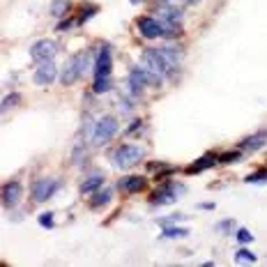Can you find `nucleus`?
<instances>
[{"label":"nucleus","mask_w":267,"mask_h":267,"mask_svg":"<svg viewBox=\"0 0 267 267\" xmlns=\"http://www.w3.org/2000/svg\"><path fill=\"white\" fill-rule=\"evenodd\" d=\"M141 67H147V69H152L154 74H159L161 78H164V76H170V74L175 71V67L164 58L161 49H145V53L141 55Z\"/></svg>","instance_id":"obj_1"},{"label":"nucleus","mask_w":267,"mask_h":267,"mask_svg":"<svg viewBox=\"0 0 267 267\" xmlns=\"http://www.w3.org/2000/svg\"><path fill=\"white\" fill-rule=\"evenodd\" d=\"M143 157H145V150H143V147L127 143V145L118 147L113 152V166L115 168H129V166L138 164Z\"/></svg>","instance_id":"obj_2"},{"label":"nucleus","mask_w":267,"mask_h":267,"mask_svg":"<svg viewBox=\"0 0 267 267\" xmlns=\"http://www.w3.org/2000/svg\"><path fill=\"white\" fill-rule=\"evenodd\" d=\"M115 134H118V120L111 118V115H104L102 120L95 125L93 141H95V145H104V143H109Z\"/></svg>","instance_id":"obj_3"},{"label":"nucleus","mask_w":267,"mask_h":267,"mask_svg":"<svg viewBox=\"0 0 267 267\" xmlns=\"http://www.w3.org/2000/svg\"><path fill=\"white\" fill-rule=\"evenodd\" d=\"M58 53V42L53 39H39L30 46V55H33V60L37 62H46V60H53V55Z\"/></svg>","instance_id":"obj_4"},{"label":"nucleus","mask_w":267,"mask_h":267,"mask_svg":"<svg viewBox=\"0 0 267 267\" xmlns=\"http://www.w3.org/2000/svg\"><path fill=\"white\" fill-rule=\"evenodd\" d=\"M58 189H60V180H53V177H42V180H37L33 185V198L37 203H44V201H49V198L53 196Z\"/></svg>","instance_id":"obj_5"},{"label":"nucleus","mask_w":267,"mask_h":267,"mask_svg":"<svg viewBox=\"0 0 267 267\" xmlns=\"http://www.w3.org/2000/svg\"><path fill=\"white\" fill-rule=\"evenodd\" d=\"M58 76V67L53 65V60H46V62H39V67L35 69V83L37 85H51Z\"/></svg>","instance_id":"obj_6"},{"label":"nucleus","mask_w":267,"mask_h":267,"mask_svg":"<svg viewBox=\"0 0 267 267\" xmlns=\"http://www.w3.org/2000/svg\"><path fill=\"white\" fill-rule=\"evenodd\" d=\"M81 74H83L81 58H78V55H74V58H69V60H67L65 69H62V74H60V81L65 83V85H71V83L76 81Z\"/></svg>","instance_id":"obj_7"},{"label":"nucleus","mask_w":267,"mask_h":267,"mask_svg":"<svg viewBox=\"0 0 267 267\" xmlns=\"http://www.w3.org/2000/svg\"><path fill=\"white\" fill-rule=\"evenodd\" d=\"M111 65H113L111 46H102V51L97 53V62H95V78H97V76H109Z\"/></svg>","instance_id":"obj_8"},{"label":"nucleus","mask_w":267,"mask_h":267,"mask_svg":"<svg viewBox=\"0 0 267 267\" xmlns=\"http://www.w3.org/2000/svg\"><path fill=\"white\" fill-rule=\"evenodd\" d=\"M138 30H141V35L147 39L161 37V21H157V19H152V17H141L138 19Z\"/></svg>","instance_id":"obj_9"},{"label":"nucleus","mask_w":267,"mask_h":267,"mask_svg":"<svg viewBox=\"0 0 267 267\" xmlns=\"http://www.w3.org/2000/svg\"><path fill=\"white\" fill-rule=\"evenodd\" d=\"M21 196H23V189L19 182H7V185L3 187V203H5V207L19 205Z\"/></svg>","instance_id":"obj_10"},{"label":"nucleus","mask_w":267,"mask_h":267,"mask_svg":"<svg viewBox=\"0 0 267 267\" xmlns=\"http://www.w3.org/2000/svg\"><path fill=\"white\" fill-rule=\"evenodd\" d=\"M219 161V157H214V154H205V157L196 159L191 166H187V173L189 175H196V173H203V170H207L210 166H214Z\"/></svg>","instance_id":"obj_11"},{"label":"nucleus","mask_w":267,"mask_h":267,"mask_svg":"<svg viewBox=\"0 0 267 267\" xmlns=\"http://www.w3.org/2000/svg\"><path fill=\"white\" fill-rule=\"evenodd\" d=\"M120 189L127 191V194H138V191L145 189V177H138V175L125 177V180L120 182Z\"/></svg>","instance_id":"obj_12"},{"label":"nucleus","mask_w":267,"mask_h":267,"mask_svg":"<svg viewBox=\"0 0 267 267\" xmlns=\"http://www.w3.org/2000/svg\"><path fill=\"white\" fill-rule=\"evenodd\" d=\"M267 143V131H258L256 136H249L242 141V150H246V152H253V150H258V147H262Z\"/></svg>","instance_id":"obj_13"},{"label":"nucleus","mask_w":267,"mask_h":267,"mask_svg":"<svg viewBox=\"0 0 267 267\" xmlns=\"http://www.w3.org/2000/svg\"><path fill=\"white\" fill-rule=\"evenodd\" d=\"M175 194H173V189H170V185L166 187V189H159V191H154L152 194V198L150 201L154 203V205H168V203H175Z\"/></svg>","instance_id":"obj_14"},{"label":"nucleus","mask_w":267,"mask_h":267,"mask_svg":"<svg viewBox=\"0 0 267 267\" xmlns=\"http://www.w3.org/2000/svg\"><path fill=\"white\" fill-rule=\"evenodd\" d=\"M161 53H164V58L175 67V69L182 65V58H185L182 49H177V46H164V49H161Z\"/></svg>","instance_id":"obj_15"},{"label":"nucleus","mask_w":267,"mask_h":267,"mask_svg":"<svg viewBox=\"0 0 267 267\" xmlns=\"http://www.w3.org/2000/svg\"><path fill=\"white\" fill-rule=\"evenodd\" d=\"M102 185H104V175L102 173H95V175H90V177H87V180L81 185V194H93V191H97Z\"/></svg>","instance_id":"obj_16"},{"label":"nucleus","mask_w":267,"mask_h":267,"mask_svg":"<svg viewBox=\"0 0 267 267\" xmlns=\"http://www.w3.org/2000/svg\"><path fill=\"white\" fill-rule=\"evenodd\" d=\"M157 14H161V19H164V21H173V23H180L182 21V10L170 7V5H164L161 10L157 12Z\"/></svg>","instance_id":"obj_17"},{"label":"nucleus","mask_w":267,"mask_h":267,"mask_svg":"<svg viewBox=\"0 0 267 267\" xmlns=\"http://www.w3.org/2000/svg\"><path fill=\"white\" fill-rule=\"evenodd\" d=\"M69 7H71L69 0H53V3H51V14H53L55 19H60L69 12Z\"/></svg>","instance_id":"obj_18"},{"label":"nucleus","mask_w":267,"mask_h":267,"mask_svg":"<svg viewBox=\"0 0 267 267\" xmlns=\"http://www.w3.org/2000/svg\"><path fill=\"white\" fill-rule=\"evenodd\" d=\"M111 196H113V191H111V189L97 191V194L93 196V201H90V207H102V205H106V203L111 201Z\"/></svg>","instance_id":"obj_19"},{"label":"nucleus","mask_w":267,"mask_h":267,"mask_svg":"<svg viewBox=\"0 0 267 267\" xmlns=\"http://www.w3.org/2000/svg\"><path fill=\"white\" fill-rule=\"evenodd\" d=\"M161 35L164 37H180V23H173V21H161Z\"/></svg>","instance_id":"obj_20"},{"label":"nucleus","mask_w":267,"mask_h":267,"mask_svg":"<svg viewBox=\"0 0 267 267\" xmlns=\"http://www.w3.org/2000/svg\"><path fill=\"white\" fill-rule=\"evenodd\" d=\"M93 90L97 95H104V93H109L111 90V78L109 76H97L93 83Z\"/></svg>","instance_id":"obj_21"},{"label":"nucleus","mask_w":267,"mask_h":267,"mask_svg":"<svg viewBox=\"0 0 267 267\" xmlns=\"http://www.w3.org/2000/svg\"><path fill=\"white\" fill-rule=\"evenodd\" d=\"M185 235H189L187 228H170V226H164V230H161V237H168V240H173V237H185Z\"/></svg>","instance_id":"obj_22"},{"label":"nucleus","mask_w":267,"mask_h":267,"mask_svg":"<svg viewBox=\"0 0 267 267\" xmlns=\"http://www.w3.org/2000/svg\"><path fill=\"white\" fill-rule=\"evenodd\" d=\"M235 260H244V262H256V253H251L249 249H240L235 253Z\"/></svg>","instance_id":"obj_23"},{"label":"nucleus","mask_w":267,"mask_h":267,"mask_svg":"<svg viewBox=\"0 0 267 267\" xmlns=\"http://www.w3.org/2000/svg\"><path fill=\"white\" fill-rule=\"evenodd\" d=\"M21 102V97H19L17 93H12V95H7L5 99H3V111H10L12 106H17V104Z\"/></svg>","instance_id":"obj_24"},{"label":"nucleus","mask_w":267,"mask_h":267,"mask_svg":"<svg viewBox=\"0 0 267 267\" xmlns=\"http://www.w3.org/2000/svg\"><path fill=\"white\" fill-rule=\"evenodd\" d=\"M235 237H237V242H242V244H249V242L253 240V235H251L246 228H237L235 230Z\"/></svg>","instance_id":"obj_25"},{"label":"nucleus","mask_w":267,"mask_h":267,"mask_svg":"<svg viewBox=\"0 0 267 267\" xmlns=\"http://www.w3.org/2000/svg\"><path fill=\"white\" fill-rule=\"evenodd\" d=\"M246 182H249V185H256V182H267V170H256V173H251L249 177H246Z\"/></svg>","instance_id":"obj_26"},{"label":"nucleus","mask_w":267,"mask_h":267,"mask_svg":"<svg viewBox=\"0 0 267 267\" xmlns=\"http://www.w3.org/2000/svg\"><path fill=\"white\" fill-rule=\"evenodd\" d=\"M237 159H240V152H237V150H235V152H224V154H219V164H233Z\"/></svg>","instance_id":"obj_27"},{"label":"nucleus","mask_w":267,"mask_h":267,"mask_svg":"<svg viewBox=\"0 0 267 267\" xmlns=\"http://www.w3.org/2000/svg\"><path fill=\"white\" fill-rule=\"evenodd\" d=\"M39 224H42L44 228H53V214H51V212L42 214V217H39Z\"/></svg>","instance_id":"obj_28"},{"label":"nucleus","mask_w":267,"mask_h":267,"mask_svg":"<svg viewBox=\"0 0 267 267\" xmlns=\"http://www.w3.org/2000/svg\"><path fill=\"white\" fill-rule=\"evenodd\" d=\"M95 12H97V7H85V10H83V17L78 19V23H83V21H87L90 17H95Z\"/></svg>","instance_id":"obj_29"},{"label":"nucleus","mask_w":267,"mask_h":267,"mask_svg":"<svg viewBox=\"0 0 267 267\" xmlns=\"http://www.w3.org/2000/svg\"><path fill=\"white\" fill-rule=\"evenodd\" d=\"M141 125H143L141 120H134V122H131V127L127 129V134H134V131H138V129H141Z\"/></svg>","instance_id":"obj_30"},{"label":"nucleus","mask_w":267,"mask_h":267,"mask_svg":"<svg viewBox=\"0 0 267 267\" xmlns=\"http://www.w3.org/2000/svg\"><path fill=\"white\" fill-rule=\"evenodd\" d=\"M230 226H233V221H221V224H219L217 228H219V230H228Z\"/></svg>","instance_id":"obj_31"},{"label":"nucleus","mask_w":267,"mask_h":267,"mask_svg":"<svg viewBox=\"0 0 267 267\" xmlns=\"http://www.w3.org/2000/svg\"><path fill=\"white\" fill-rule=\"evenodd\" d=\"M71 26V21H62L60 26H58V30H65V28H69Z\"/></svg>","instance_id":"obj_32"},{"label":"nucleus","mask_w":267,"mask_h":267,"mask_svg":"<svg viewBox=\"0 0 267 267\" xmlns=\"http://www.w3.org/2000/svg\"><path fill=\"white\" fill-rule=\"evenodd\" d=\"M131 3H141V0H131Z\"/></svg>","instance_id":"obj_33"}]
</instances>
